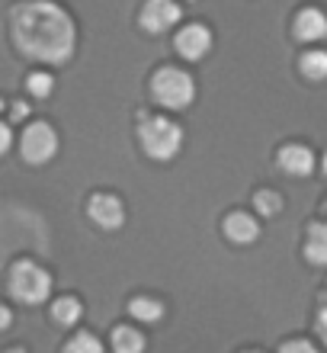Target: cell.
I'll return each mask as SVG.
<instances>
[{"label":"cell","mask_w":327,"mask_h":353,"mask_svg":"<svg viewBox=\"0 0 327 353\" xmlns=\"http://www.w3.org/2000/svg\"><path fill=\"white\" fill-rule=\"evenodd\" d=\"M10 321H13V315H10V308H7V305H0V331H7Z\"/></svg>","instance_id":"obj_23"},{"label":"cell","mask_w":327,"mask_h":353,"mask_svg":"<svg viewBox=\"0 0 327 353\" xmlns=\"http://www.w3.org/2000/svg\"><path fill=\"white\" fill-rule=\"evenodd\" d=\"M279 353H318V350H315L308 341H289V344L282 347Z\"/></svg>","instance_id":"obj_20"},{"label":"cell","mask_w":327,"mask_h":353,"mask_svg":"<svg viewBox=\"0 0 327 353\" xmlns=\"http://www.w3.org/2000/svg\"><path fill=\"white\" fill-rule=\"evenodd\" d=\"M13 42L23 55L36 61L65 65L74 52L77 32L65 7L52 0H29L13 10Z\"/></svg>","instance_id":"obj_1"},{"label":"cell","mask_w":327,"mask_h":353,"mask_svg":"<svg viewBox=\"0 0 327 353\" xmlns=\"http://www.w3.org/2000/svg\"><path fill=\"white\" fill-rule=\"evenodd\" d=\"M52 315H55L58 325H77L81 315H84V305H81L77 299L65 296V299H58L55 305H52Z\"/></svg>","instance_id":"obj_14"},{"label":"cell","mask_w":327,"mask_h":353,"mask_svg":"<svg viewBox=\"0 0 327 353\" xmlns=\"http://www.w3.org/2000/svg\"><path fill=\"white\" fill-rule=\"evenodd\" d=\"M141 148L148 151V158L154 161H170L177 158L180 148H183V129L177 122H170L167 116H154V119H145L138 129Z\"/></svg>","instance_id":"obj_2"},{"label":"cell","mask_w":327,"mask_h":353,"mask_svg":"<svg viewBox=\"0 0 327 353\" xmlns=\"http://www.w3.org/2000/svg\"><path fill=\"white\" fill-rule=\"evenodd\" d=\"M7 353H26V350H7Z\"/></svg>","instance_id":"obj_25"},{"label":"cell","mask_w":327,"mask_h":353,"mask_svg":"<svg viewBox=\"0 0 327 353\" xmlns=\"http://www.w3.org/2000/svg\"><path fill=\"white\" fill-rule=\"evenodd\" d=\"M302 74L308 77V81H324L327 77V52H321V48L305 52V58H302Z\"/></svg>","instance_id":"obj_15"},{"label":"cell","mask_w":327,"mask_h":353,"mask_svg":"<svg viewBox=\"0 0 327 353\" xmlns=\"http://www.w3.org/2000/svg\"><path fill=\"white\" fill-rule=\"evenodd\" d=\"M224 234H228L231 241H238V244H251V241L260 238V225L253 222L247 212H234V215L224 219Z\"/></svg>","instance_id":"obj_11"},{"label":"cell","mask_w":327,"mask_h":353,"mask_svg":"<svg viewBox=\"0 0 327 353\" xmlns=\"http://www.w3.org/2000/svg\"><path fill=\"white\" fill-rule=\"evenodd\" d=\"M19 151H23V158L29 164H45L58 154V135L55 129L48 125V122H32L26 132H23V139H19Z\"/></svg>","instance_id":"obj_5"},{"label":"cell","mask_w":327,"mask_h":353,"mask_svg":"<svg viewBox=\"0 0 327 353\" xmlns=\"http://www.w3.org/2000/svg\"><path fill=\"white\" fill-rule=\"evenodd\" d=\"M311 263L327 267V225H311L308 232V248H305Z\"/></svg>","instance_id":"obj_13"},{"label":"cell","mask_w":327,"mask_h":353,"mask_svg":"<svg viewBox=\"0 0 327 353\" xmlns=\"http://www.w3.org/2000/svg\"><path fill=\"white\" fill-rule=\"evenodd\" d=\"M253 205H257V212H263V215H279L282 196L279 193H270V190H260V193L253 196Z\"/></svg>","instance_id":"obj_17"},{"label":"cell","mask_w":327,"mask_h":353,"mask_svg":"<svg viewBox=\"0 0 327 353\" xmlns=\"http://www.w3.org/2000/svg\"><path fill=\"white\" fill-rule=\"evenodd\" d=\"M209 48H212V32H209V26L193 23V26H183L177 32V52L187 58V61H199V58H206Z\"/></svg>","instance_id":"obj_8"},{"label":"cell","mask_w":327,"mask_h":353,"mask_svg":"<svg viewBox=\"0 0 327 353\" xmlns=\"http://www.w3.org/2000/svg\"><path fill=\"white\" fill-rule=\"evenodd\" d=\"M26 87H29V93H32V97H48V93L55 90V77L45 74V71H36V74H29Z\"/></svg>","instance_id":"obj_18"},{"label":"cell","mask_w":327,"mask_h":353,"mask_svg":"<svg viewBox=\"0 0 327 353\" xmlns=\"http://www.w3.org/2000/svg\"><path fill=\"white\" fill-rule=\"evenodd\" d=\"M87 212L106 232H112V228H119L125 222V205H122L119 196H112V193H96L90 199V205H87Z\"/></svg>","instance_id":"obj_7"},{"label":"cell","mask_w":327,"mask_h":353,"mask_svg":"<svg viewBox=\"0 0 327 353\" xmlns=\"http://www.w3.org/2000/svg\"><path fill=\"white\" fill-rule=\"evenodd\" d=\"M318 334H321V341H324V344H327V308H324V312H321V315H318Z\"/></svg>","instance_id":"obj_22"},{"label":"cell","mask_w":327,"mask_h":353,"mask_svg":"<svg viewBox=\"0 0 327 353\" xmlns=\"http://www.w3.org/2000/svg\"><path fill=\"white\" fill-rule=\"evenodd\" d=\"M10 145H13V129H10L7 122H0V154H7Z\"/></svg>","instance_id":"obj_21"},{"label":"cell","mask_w":327,"mask_h":353,"mask_svg":"<svg viewBox=\"0 0 327 353\" xmlns=\"http://www.w3.org/2000/svg\"><path fill=\"white\" fill-rule=\"evenodd\" d=\"M324 174H327V158H324Z\"/></svg>","instance_id":"obj_26"},{"label":"cell","mask_w":327,"mask_h":353,"mask_svg":"<svg viewBox=\"0 0 327 353\" xmlns=\"http://www.w3.org/2000/svg\"><path fill=\"white\" fill-rule=\"evenodd\" d=\"M151 93L164 110H187L196 97V84L180 68H160L158 74L151 77Z\"/></svg>","instance_id":"obj_3"},{"label":"cell","mask_w":327,"mask_h":353,"mask_svg":"<svg viewBox=\"0 0 327 353\" xmlns=\"http://www.w3.org/2000/svg\"><path fill=\"white\" fill-rule=\"evenodd\" d=\"M65 353H103V344L94 334H77L74 341H67Z\"/></svg>","instance_id":"obj_19"},{"label":"cell","mask_w":327,"mask_h":353,"mask_svg":"<svg viewBox=\"0 0 327 353\" xmlns=\"http://www.w3.org/2000/svg\"><path fill=\"white\" fill-rule=\"evenodd\" d=\"M10 292L23 305H39L52 292V276L32 261H19L10 273Z\"/></svg>","instance_id":"obj_4"},{"label":"cell","mask_w":327,"mask_h":353,"mask_svg":"<svg viewBox=\"0 0 327 353\" xmlns=\"http://www.w3.org/2000/svg\"><path fill=\"white\" fill-rule=\"evenodd\" d=\"M180 17H183V10H180L177 0H148V3L141 7V29L160 36V32H167V29L177 26Z\"/></svg>","instance_id":"obj_6"},{"label":"cell","mask_w":327,"mask_h":353,"mask_svg":"<svg viewBox=\"0 0 327 353\" xmlns=\"http://www.w3.org/2000/svg\"><path fill=\"white\" fill-rule=\"evenodd\" d=\"M279 168L292 176H308L315 170V154L305 145H286L279 151Z\"/></svg>","instance_id":"obj_9"},{"label":"cell","mask_w":327,"mask_h":353,"mask_svg":"<svg viewBox=\"0 0 327 353\" xmlns=\"http://www.w3.org/2000/svg\"><path fill=\"white\" fill-rule=\"evenodd\" d=\"M0 110H3V100H0Z\"/></svg>","instance_id":"obj_27"},{"label":"cell","mask_w":327,"mask_h":353,"mask_svg":"<svg viewBox=\"0 0 327 353\" xmlns=\"http://www.w3.org/2000/svg\"><path fill=\"white\" fill-rule=\"evenodd\" d=\"M29 116V106L26 103H17V106H13V119H26Z\"/></svg>","instance_id":"obj_24"},{"label":"cell","mask_w":327,"mask_h":353,"mask_svg":"<svg viewBox=\"0 0 327 353\" xmlns=\"http://www.w3.org/2000/svg\"><path fill=\"white\" fill-rule=\"evenodd\" d=\"M129 312L138 321H160V315H164V305H160L158 299H135L129 305Z\"/></svg>","instance_id":"obj_16"},{"label":"cell","mask_w":327,"mask_h":353,"mask_svg":"<svg viewBox=\"0 0 327 353\" xmlns=\"http://www.w3.org/2000/svg\"><path fill=\"white\" fill-rule=\"evenodd\" d=\"M295 36L302 42H321V39H327V17L315 7L302 10L299 17H295Z\"/></svg>","instance_id":"obj_10"},{"label":"cell","mask_w":327,"mask_h":353,"mask_svg":"<svg viewBox=\"0 0 327 353\" xmlns=\"http://www.w3.org/2000/svg\"><path fill=\"white\" fill-rule=\"evenodd\" d=\"M112 350L116 353H141L145 350V337H141L135 327L119 325L112 331Z\"/></svg>","instance_id":"obj_12"}]
</instances>
